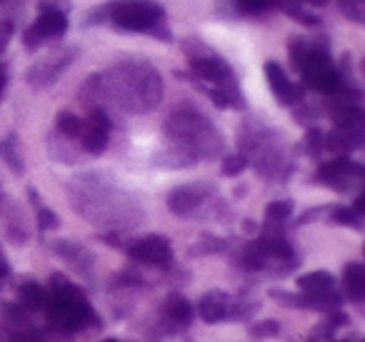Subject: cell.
<instances>
[{
  "label": "cell",
  "mask_w": 365,
  "mask_h": 342,
  "mask_svg": "<svg viewBox=\"0 0 365 342\" xmlns=\"http://www.w3.org/2000/svg\"><path fill=\"white\" fill-rule=\"evenodd\" d=\"M308 3H313V6H323L325 0H308Z\"/></svg>",
  "instance_id": "obj_39"
},
{
  "label": "cell",
  "mask_w": 365,
  "mask_h": 342,
  "mask_svg": "<svg viewBox=\"0 0 365 342\" xmlns=\"http://www.w3.org/2000/svg\"><path fill=\"white\" fill-rule=\"evenodd\" d=\"M360 177H363V165L350 160L348 155H338L335 160L323 162L315 172V180L335 190H348V180H360Z\"/></svg>",
  "instance_id": "obj_12"
},
{
  "label": "cell",
  "mask_w": 365,
  "mask_h": 342,
  "mask_svg": "<svg viewBox=\"0 0 365 342\" xmlns=\"http://www.w3.org/2000/svg\"><path fill=\"white\" fill-rule=\"evenodd\" d=\"M8 342H43L36 332H28V330H16L8 335Z\"/></svg>",
  "instance_id": "obj_36"
},
{
  "label": "cell",
  "mask_w": 365,
  "mask_h": 342,
  "mask_svg": "<svg viewBox=\"0 0 365 342\" xmlns=\"http://www.w3.org/2000/svg\"><path fill=\"white\" fill-rule=\"evenodd\" d=\"M363 145V130H343L335 128L333 133L325 135V150H333L338 155H350L353 150Z\"/></svg>",
  "instance_id": "obj_17"
},
{
  "label": "cell",
  "mask_w": 365,
  "mask_h": 342,
  "mask_svg": "<svg viewBox=\"0 0 365 342\" xmlns=\"http://www.w3.org/2000/svg\"><path fill=\"white\" fill-rule=\"evenodd\" d=\"M240 147H243V155L248 157V162H253L258 167L260 175H288L285 170V152L283 145L278 140V133L268 130V128H260L255 123L243 125L240 130Z\"/></svg>",
  "instance_id": "obj_5"
},
{
  "label": "cell",
  "mask_w": 365,
  "mask_h": 342,
  "mask_svg": "<svg viewBox=\"0 0 365 342\" xmlns=\"http://www.w3.org/2000/svg\"><path fill=\"white\" fill-rule=\"evenodd\" d=\"M248 157L243 155V152H235V155H225L223 157V165H220V172H223L225 177H235L240 175V172H245V167H248Z\"/></svg>",
  "instance_id": "obj_29"
},
{
  "label": "cell",
  "mask_w": 365,
  "mask_h": 342,
  "mask_svg": "<svg viewBox=\"0 0 365 342\" xmlns=\"http://www.w3.org/2000/svg\"><path fill=\"white\" fill-rule=\"evenodd\" d=\"M330 217H333V222H338V225L353 227V230H360V227H363V217L348 205L333 207V210H330Z\"/></svg>",
  "instance_id": "obj_25"
},
{
  "label": "cell",
  "mask_w": 365,
  "mask_h": 342,
  "mask_svg": "<svg viewBox=\"0 0 365 342\" xmlns=\"http://www.w3.org/2000/svg\"><path fill=\"white\" fill-rule=\"evenodd\" d=\"M273 3H275V0H235L238 11L245 13V16H260V13L268 11Z\"/></svg>",
  "instance_id": "obj_33"
},
{
  "label": "cell",
  "mask_w": 365,
  "mask_h": 342,
  "mask_svg": "<svg viewBox=\"0 0 365 342\" xmlns=\"http://www.w3.org/2000/svg\"><path fill=\"white\" fill-rule=\"evenodd\" d=\"M290 58H293V66L298 68L300 78H303V86H308L310 90L323 93V95H335L340 90L343 78H340L338 68L333 66L325 48L310 46V43L293 38Z\"/></svg>",
  "instance_id": "obj_3"
},
{
  "label": "cell",
  "mask_w": 365,
  "mask_h": 342,
  "mask_svg": "<svg viewBox=\"0 0 365 342\" xmlns=\"http://www.w3.org/2000/svg\"><path fill=\"white\" fill-rule=\"evenodd\" d=\"M190 73H193L198 86H210V88H238V78L235 71L218 58L215 53H205L200 58L190 61Z\"/></svg>",
  "instance_id": "obj_7"
},
{
  "label": "cell",
  "mask_w": 365,
  "mask_h": 342,
  "mask_svg": "<svg viewBox=\"0 0 365 342\" xmlns=\"http://www.w3.org/2000/svg\"><path fill=\"white\" fill-rule=\"evenodd\" d=\"M101 81L103 86H98V95H108L128 113H150L163 98L160 76L148 63H123Z\"/></svg>",
  "instance_id": "obj_1"
},
{
  "label": "cell",
  "mask_w": 365,
  "mask_h": 342,
  "mask_svg": "<svg viewBox=\"0 0 365 342\" xmlns=\"http://www.w3.org/2000/svg\"><path fill=\"white\" fill-rule=\"evenodd\" d=\"M195 317V310L188 300L182 295H170L160 307V320L168 330L178 332V330H185V327L193 322Z\"/></svg>",
  "instance_id": "obj_15"
},
{
  "label": "cell",
  "mask_w": 365,
  "mask_h": 342,
  "mask_svg": "<svg viewBox=\"0 0 365 342\" xmlns=\"http://www.w3.org/2000/svg\"><path fill=\"white\" fill-rule=\"evenodd\" d=\"M56 252L68 262V265L76 267L78 272H88L93 267V262H96V257H93L91 250H86L83 245H78V242H71V240L56 242Z\"/></svg>",
  "instance_id": "obj_18"
},
{
  "label": "cell",
  "mask_w": 365,
  "mask_h": 342,
  "mask_svg": "<svg viewBox=\"0 0 365 342\" xmlns=\"http://www.w3.org/2000/svg\"><path fill=\"white\" fill-rule=\"evenodd\" d=\"M283 11L288 13V16H293L295 21H300V23H308V26H320L318 18L310 16L308 11H303V6H298L295 0H283Z\"/></svg>",
  "instance_id": "obj_31"
},
{
  "label": "cell",
  "mask_w": 365,
  "mask_h": 342,
  "mask_svg": "<svg viewBox=\"0 0 365 342\" xmlns=\"http://www.w3.org/2000/svg\"><path fill=\"white\" fill-rule=\"evenodd\" d=\"M215 195L213 185L205 182H188V185H178L168 192V207L178 217H193L200 207L208 202V197Z\"/></svg>",
  "instance_id": "obj_9"
},
{
  "label": "cell",
  "mask_w": 365,
  "mask_h": 342,
  "mask_svg": "<svg viewBox=\"0 0 365 342\" xmlns=\"http://www.w3.org/2000/svg\"><path fill=\"white\" fill-rule=\"evenodd\" d=\"M108 21L118 31L150 33L158 23L165 21V11L155 0H113L108 3Z\"/></svg>",
  "instance_id": "obj_6"
},
{
  "label": "cell",
  "mask_w": 365,
  "mask_h": 342,
  "mask_svg": "<svg viewBox=\"0 0 365 342\" xmlns=\"http://www.w3.org/2000/svg\"><path fill=\"white\" fill-rule=\"evenodd\" d=\"M56 130L61 133L66 140H76V138L81 135V130H83V120L76 115V113L61 110V113H58V118H56Z\"/></svg>",
  "instance_id": "obj_23"
},
{
  "label": "cell",
  "mask_w": 365,
  "mask_h": 342,
  "mask_svg": "<svg viewBox=\"0 0 365 342\" xmlns=\"http://www.w3.org/2000/svg\"><path fill=\"white\" fill-rule=\"evenodd\" d=\"M343 287L345 295L353 302H363L365 297V267L360 262H348L343 267Z\"/></svg>",
  "instance_id": "obj_20"
},
{
  "label": "cell",
  "mask_w": 365,
  "mask_h": 342,
  "mask_svg": "<svg viewBox=\"0 0 365 342\" xmlns=\"http://www.w3.org/2000/svg\"><path fill=\"white\" fill-rule=\"evenodd\" d=\"M265 78H268L270 90H273V95L278 98L280 105H298V103H303L305 88L295 86V83L285 76V71H283L280 63H275V61L265 63Z\"/></svg>",
  "instance_id": "obj_13"
},
{
  "label": "cell",
  "mask_w": 365,
  "mask_h": 342,
  "mask_svg": "<svg viewBox=\"0 0 365 342\" xmlns=\"http://www.w3.org/2000/svg\"><path fill=\"white\" fill-rule=\"evenodd\" d=\"M6 71H3V68H0V95H3V88H6Z\"/></svg>",
  "instance_id": "obj_38"
},
{
  "label": "cell",
  "mask_w": 365,
  "mask_h": 342,
  "mask_svg": "<svg viewBox=\"0 0 365 342\" xmlns=\"http://www.w3.org/2000/svg\"><path fill=\"white\" fill-rule=\"evenodd\" d=\"M235 297L223 290H208L198 302V317L205 325H218L233 317Z\"/></svg>",
  "instance_id": "obj_14"
},
{
  "label": "cell",
  "mask_w": 365,
  "mask_h": 342,
  "mask_svg": "<svg viewBox=\"0 0 365 342\" xmlns=\"http://www.w3.org/2000/svg\"><path fill=\"white\" fill-rule=\"evenodd\" d=\"M250 335L265 340V337H278L280 335V322L275 320H260L255 325H250Z\"/></svg>",
  "instance_id": "obj_32"
},
{
  "label": "cell",
  "mask_w": 365,
  "mask_h": 342,
  "mask_svg": "<svg viewBox=\"0 0 365 342\" xmlns=\"http://www.w3.org/2000/svg\"><path fill=\"white\" fill-rule=\"evenodd\" d=\"M3 155H6V162L11 165V170L16 175L23 172V160H21V150H18V138L16 135H8L3 140Z\"/></svg>",
  "instance_id": "obj_27"
},
{
  "label": "cell",
  "mask_w": 365,
  "mask_h": 342,
  "mask_svg": "<svg viewBox=\"0 0 365 342\" xmlns=\"http://www.w3.org/2000/svg\"><path fill=\"white\" fill-rule=\"evenodd\" d=\"M150 36H155L158 41H173V36H170V31L165 28V23H158V26L150 31Z\"/></svg>",
  "instance_id": "obj_37"
},
{
  "label": "cell",
  "mask_w": 365,
  "mask_h": 342,
  "mask_svg": "<svg viewBox=\"0 0 365 342\" xmlns=\"http://www.w3.org/2000/svg\"><path fill=\"white\" fill-rule=\"evenodd\" d=\"M103 342H118V340H103Z\"/></svg>",
  "instance_id": "obj_40"
},
{
  "label": "cell",
  "mask_w": 365,
  "mask_h": 342,
  "mask_svg": "<svg viewBox=\"0 0 365 342\" xmlns=\"http://www.w3.org/2000/svg\"><path fill=\"white\" fill-rule=\"evenodd\" d=\"M330 118H333L335 128H343V130H363V110H360L358 103H335L330 108Z\"/></svg>",
  "instance_id": "obj_19"
},
{
  "label": "cell",
  "mask_w": 365,
  "mask_h": 342,
  "mask_svg": "<svg viewBox=\"0 0 365 342\" xmlns=\"http://www.w3.org/2000/svg\"><path fill=\"white\" fill-rule=\"evenodd\" d=\"M31 31L41 38L43 43L51 41V38H61L68 31V16L58 8H46L41 6V16L31 26Z\"/></svg>",
  "instance_id": "obj_16"
},
{
  "label": "cell",
  "mask_w": 365,
  "mask_h": 342,
  "mask_svg": "<svg viewBox=\"0 0 365 342\" xmlns=\"http://www.w3.org/2000/svg\"><path fill=\"white\" fill-rule=\"evenodd\" d=\"M223 247H225L223 240H215V237H205V240L200 242L198 247H193V252H195V255H198V252H205V255H208V252H220Z\"/></svg>",
  "instance_id": "obj_34"
},
{
  "label": "cell",
  "mask_w": 365,
  "mask_h": 342,
  "mask_svg": "<svg viewBox=\"0 0 365 342\" xmlns=\"http://www.w3.org/2000/svg\"><path fill=\"white\" fill-rule=\"evenodd\" d=\"M290 215H293V200H273L265 207V220L273 222V225L285 222Z\"/></svg>",
  "instance_id": "obj_24"
},
{
  "label": "cell",
  "mask_w": 365,
  "mask_h": 342,
  "mask_svg": "<svg viewBox=\"0 0 365 342\" xmlns=\"http://www.w3.org/2000/svg\"><path fill=\"white\" fill-rule=\"evenodd\" d=\"M18 297H21V305L26 307V310H46L48 307V292L43 290L38 282L28 280L23 282L21 287H18Z\"/></svg>",
  "instance_id": "obj_22"
},
{
  "label": "cell",
  "mask_w": 365,
  "mask_h": 342,
  "mask_svg": "<svg viewBox=\"0 0 365 342\" xmlns=\"http://www.w3.org/2000/svg\"><path fill=\"white\" fill-rule=\"evenodd\" d=\"M31 200H33V205H36V210H38V225H41V230H58V227H61V220H58L56 212L41 205L36 190H31Z\"/></svg>",
  "instance_id": "obj_26"
},
{
  "label": "cell",
  "mask_w": 365,
  "mask_h": 342,
  "mask_svg": "<svg viewBox=\"0 0 365 342\" xmlns=\"http://www.w3.org/2000/svg\"><path fill=\"white\" fill-rule=\"evenodd\" d=\"M303 150L308 152V155L318 157L320 152L325 150V133L318 130V128H310V130L305 133V138H303Z\"/></svg>",
  "instance_id": "obj_28"
},
{
  "label": "cell",
  "mask_w": 365,
  "mask_h": 342,
  "mask_svg": "<svg viewBox=\"0 0 365 342\" xmlns=\"http://www.w3.org/2000/svg\"><path fill=\"white\" fill-rule=\"evenodd\" d=\"M128 255L148 267H165L173 262V245L163 235H148L128 245Z\"/></svg>",
  "instance_id": "obj_11"
},
{
  "label": "cell",
  "mask_w": 365,
  "mask_h": 342,
  "mask_svg": "<svg viewBox=\"0 0 365 342\" xmlns=\"http://www.w3.org/2000/svg\"><path fill=\"white\" fill-rule=\"evenodd\" d=\"M78 51L76 48H61V51H53L51 56H46L43 61H38L36 66L28 71V83L33 88H51L63 73L71 68V63L76 61Z\"/></svg>",
  "instance_id": "obj_8"
},
{
  "label": "cell",
  "mask_w": 365,
  "mask_h": 342,
  "mask_svg": "<svg viewBox=\"0 0 365 342\" xmlns=\"http://www.w3.org/2000/svg\"><path fill=\"white\" fill-rule=\"evenodd\" d=\"M338 8L345 18H350L353 23H363L365 13H363V0H338Z\"/></svg>",
  "instance_id": "obj_30"
},
{
  "label": "cell",
  "mask_w": 365,
  "mask_h": 342,
  "mask_svg": "<svg viewBox=\"0 0 365 342\" xmlns=\"http://www.w3.org/2000/svg\"><path fill=\"white\" fill-rule=\"evenodd\" d=\"M210 100L215 103L223 110H243L245 108V98L240 95L238 88H210V86H198Z\"/></svg>",
  "instance_id": "obj_21"
},
{
  "label": "cell",
  "mask_w": 365,
  "mask_h": 342,
  "mask_svg": "<svg viewBox=\"0 0 365 342\" xmlns=\"http://www.w3.org/2000/svg\"><path fill=\"white\" fill-rule=\"evenodd\" d=\"M48 312L51 322L61 330L76 332L88 325H96V310L86 300L81 290L73 282H68L63 275H53V292L48 297Z\"/></svg>",
  "instance_id": "obj_4"
},
{
  "label": "cell",
  "mask_w": 365,
  "mask_h": 342,
  "mask_svg": "<svg viewBox=\"0 0 365 342\" xmlns=\"http://www.w3.org/2000/svg\"><path fill=\"white\" fill-rule=\"evenodd\" d=\"M165 135L170 138L173 147L190 155L195 162L218 157L223 150V138L215 125L193 105H180L165 120Z\"/></svg>",
  "instance_id": "obj_2"
},
{
  "label": "cell",
  "mask_w": 365,
  "mask_h": 342,
  "mask_svg": "<svg viewBox=\"0 0 365 342\" xmlns=\"http://www.w3.org/2000/svg\"><path fill=\"white\" fill-rule=\"evenodd\" d=\"M110 128H113L110 115H108L103 108H93L91 115H88V120L83 123L81 135H78L81 147L86 152H91V155H101V152H106L108 140H110Z\"/></svg>",
  "instance_id": "obj_10"
},
{
  "label": "cell",
  "mask_w": 365,
  "mask_h": 342,
  "mask_svg": "<svg viewBox=\"0 0 365 342\" xmlns=\"http://www.w3.org/2000/svg\"><path fill=\"white\" fill-rule=\"evenodd\" d=\"M11 38H13V23L11 21H0V56L6 53Z\"/></svg>",
  "instance_id": "obj_35"
}]
</instances>
